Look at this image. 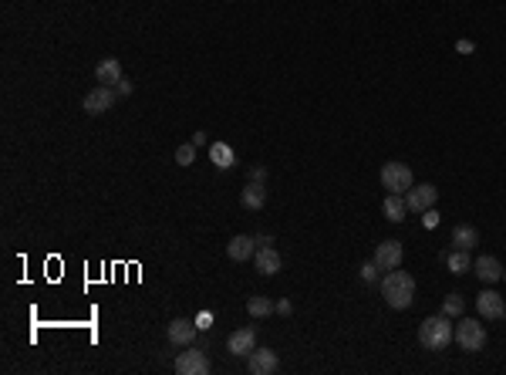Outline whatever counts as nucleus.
I'll return each instance as SVG.
<instances>
[{
	"label": "nucleus",
	"instance_id": "nucleus-1",
	"mask_svg": "<svg viewBox=\"0 0 506 375\" xmlns=\"http://www.w3.org/2000/svg\"><path fill=\"white\" fill-rule=\"evenodd\" d=\"M382 297L388 308H395V311H405V308H412L415 301V278L409 270H388L382 281Z\"/></svg>",
	"mask_w": 506,
	"mask_h": 375
},
{
	"label": "nucleus",
	"instance_id": "nucleus-2",
	"mask_svg": "<svg viewBox=\"0 0 506 375\" xmlns=\"http://www.w3.org/2000/svg\"><path fill=\"white\" fill-rule=\"evenodd\" d=\"M452 338H456V331H452V318H449V314H432V318H426V321L418 325V342H422V348H429V352L449 348Z\"/></svg>",
	"mask_w": 506,
	"mask_h": 375
},
{
	"label": "nucleus",
	"instance_id": "nucleus-3",
	"mask_svg": "<svg viewBox=\"0 0 506 375\" xmlns=\"http://www.w3.org/2000/svg\"><path fill=\"white\" fill-rule=\"evenodd\" d=\"M382 186L388 189V193H402V196H405V193L415 186V176L405 162H385L382 166Z\"/></svg>",
	"mask_w": 506,
	"mask_h": 375
},
{
	"label": "nucleus",
	"instance_id": "nucleus-4",
	"mask_svg": "<svg viewBox=\"0 0 506 375\" xmlns=\"http://www.w3.org/2000/svg\"><path fill=\"white\" fill-rule=\"evenodd\" d=\"M456 345L462 352H483L486 345V328L479 325V318H462L456 325Z\"/></svg>",
	"mask_w": 506,
	"mask_h": 375
},
{
	"label": "nucleus",
	"instance_id": "nucleus-5",
	"mask_svg": "<svg viewBox=\"0 0 506 375\" xmlns=\"http://www.w3.org/2000/svg\"><path fill=\"white\" fill-rule=\"evenodd\" d=\"M176 372L179 375H206L210 372V359H206V352L193 348V345H186L183 352H179V359H176Z\"/></svg>",
	"mask_w": 506,
	"mask_h": 375
},
{
	"label": "nucleus",
	"instance_id": "nucleus-6",
	"mask_svg": "<svg viewBox=\"0 0 506 375\" xmlns=\"http://www.w3.org/2000/svg\"><path fill=\"white\" fill-rule=\"evenodd\" d=\"M115 98H119V92H115L112 85H98V88H92V92L85 95V105H81V109L88 112V115H105V112L115 105Z\"/></svg>",
	"mask_w": 506,
	"mask_h": 375
},
{
	"label": "nucleus",
	"instance_id": "nucleus-7",
	"mask_svg": "<svg viewBox=\"0 0 506 375\" xmlns=\"http://www.w3.org/2000/svg\"><path fill=\"white\" fill-rule=\"evenodd\" d=\"M435 200H439V189L432 186V183L412 186L409 193H405V206H409L412 213H426V210H432V206H435Z\"/></svg>",
	"mask_w": 506,
	"mask_h": 375
},
{
	"label": "nucleus",
	"instance_id": "nucleus-8",
	"mask_svg": "<svg viewBox=\"0 0 506 375\" xmlns=\"http://www.w3.org/2000/svg\"><path fill=\"white\" fill-rule=\"evenodd\" d=\"M476 311H479V318H486V321H500V318H506L503 294H496V291H479V297H476Z\"/></svg>",
	"mask_w": 506,
	"mask_h": 375
},
{
	"label": "nucleus",
	"instance_id": "nucleus-9",
	"mask_svg": "<svg viewBox=\"0 0 506 375\" xmlns=\"http://www.w3.org/2000/svg\"><path fill=\"white\" fill-rule=\"evenodd\" d=\"M196 321H189V318H176V321H169V328H166V335H169V342L176 345V348H186V345H193L196 342Z\"/></svg>",
	"mask_w": 506,
	"mask_h": 375
},
{
	"label": "nucleus",
	"instance_id": "nucleus-10",
	"mask_svg": "<svg viewBox=\"0 0 506 375\" xmlns=\"http://www.w3.org/2000/svg\"><path fill=\"white\" fill-rule=\"evenodd\" d=\"M246 369L253 375H270L277 372V365H280V359H277V352H270V348H253L250 355H246Z\"/></svg>",
	"mask_w": 506,
	"mask_h": 375
},
{
	"label": "nucleus",
	"instance_id": "nucleus-11",
	"mask_svg": "<svg viewBox=\"0 0 506 375\" xmlns=\"http://www.w3.org/2000/svg\"><path fill=\"white\" fill-rule=\"evenodd\" d=\"M227 348H230V355H236V359L250 355V352L257 348V328H236L230 338H227Z\"/></svg>",
	"mask_w": 506,
	"mask_h": 375
},
{
	"label": "nucleus",
	"instance_id": "nucleus-12",
	"mask_svg": "<svg viewBox=\"0 0 506 375\" xmlns=\"http://www.w3.org/2000/svg\"><path fill=\"white\" fill-rule=\"evenodd\" d=\"M375 264L382 267V270H395L402 264V244L399 240H382L378 247H375Z\"/></svg>",
	"mask_w": 506,
	"mask_h": 375
},
{
	"label": "nucleus",
	"instance_id": "nucleus-13",
	"mask_svg": "<svg viewBox=\"0 0 506 375\" xmlns=\"http://www.w3.org/2000/svg\"><path fill=\"white\" fill-rule=\"evenodd\" d=\"M473 270L479 274V281H486V284L503 281V264H500L496 257H490V254H479L473 261Z\"/></svg>",
	"mask_w": 506,
	"mask_h": 375
},
{
	"label": "nucleus",
	"instance_id": "nucleus-14",
	"mask_svg": "<svg viewBox=\"0 0 506 375\" xmlns=\"http://www.w3.org/2000/svg\"><path fill=\"white\" fill-rule=\"evenodd\" d=\"M253 254H257V237L236 234L230 244H227V257H230V261H236V264H240V261H250Z\"/></svg>",
	"mask_w": 506,
	"mask_h": 375
},
{
	"label": "nucleus",
	"instance_id": "nucleus-15",
	"mask_svg": "<svg viewBox=\"0 0 506 375\" xmlns=\"http://www.w3.org/2000/svg\"><path fill=\"white\" fill-rule=\"evenodd\" d=\"M253 261H257V270H260V274H267V278H274L277 270L284 267V261H280V254H277L274 247H257Z\"/></svg>",
	"mask_w": 506,
	"mask_h": 375
},
{
	"label": "nucleus",
	"instance_id": "nucleus-16",
	"mask_svg": "<svg viewBox=\"0 0 506 375\" xmlns=\"http://www.w3.org/2000/svg\"><path fill=\"white\" fill-rule=\"evenodd\" d=\"M95 78H98V85H119L122 81V64H119V58H105V61H98V68H95Z\"/></svg>",
	"mask_w": 506,
	"mask_h": 375
},
{
	"label": "nucleus",
	"instance_id": "nucleus-17",
	"mask_svg": "<svg viewBox=\"0 0 506 375\" xmlns=\"http://www.w3.org/2000/svg\"><path fill=\"white\" fill-rule=\"evenodd\" d=\"M240 203L246 206V210H263V203H267V189H263V183H246V189L240 193Z\"/></svg>",
	"mask_w": 506,
	"mask_h": 375
},
{
	"label": "nucleus",
	"instance_id": "nucleus-18",
	"mask_svg": "<svg viewBox=\"0 0 506 375\" xmlns=\"http://www.w3.org/2000/svg\"><path fill=\"white\" fill-rule=\"evenodd\" d=\"M452 244L459 250H473L479 244V230L469 227V223H459V227H452Z\"/></svg>",
	"mask_w": 506,
	"mask_h": 375
},
{
	"label": "nucleus",
	"instance_id": "nucleus-19",
	"mask_svg": "<svg viewBox=\"0 0 506 375\" xmlns=\"http://www.w3.org/2000/svg\"><path fill=\"white\" fill-rule=\"evenodd\" d=\"M382 210H385V217L392 220V223H402L409 206H405V196H402V193H388V196H385V203H382Z\"/></svg>",
	"mask_w": 506,
	"mask_h": 375
},
{
	"label": "nucleus",
	"instance_id": "nucleus-20",
	"mask_svg": "<svg viewBox=\"0 0 506 375\" xmlns=\"http://www.w3.org/2000/svg\"><path fill=\"white\" fill-rule=\"evenodd\" d=\"M210 162H213L216 169H230L233 162H236V156H233V149L227 142H213L210 145Z\"/></svg>",
	"mask_w": 506,
	"mask_h": 375
},
{
	"label": "nucleus",
	"instance_id": "nucleus-21",
	"mask_svg": "<svg viewBox=\"0 0 506 375\" xmlns=\"http://www.w3.org/2000/svg\"><path fill=\"white\" fill-rule=\"evenodd\" d=\"M445 267L452 270V274H469L473 270V257H469V250H452L449 257H445Z\"/></svg>",
	"mask_w": 506,
	"mask_h": 375
},
{
	"label": "nucleus",
	"instance_id": "nucleus-22",
	"mask_svg": "<svg viewBox=\"0 0 506 375\" xmlns=\"http://www.w3.org/2000/svg\"><path fill=\"white\" fill-rule=\"evenodd\" d=\"M246 311L253 314V318H267V314H274V311H277V301H270V297L257 294V297H250V301H246Z\"/></svg>",
	"mask_w": 506,
	"mask_h": 375
},
{
	"label": "nucleus",
	"instance_id": "nucleus-23",
	"mask_svg": "<svg viewBox=\"0 0 506 375\" xmlns=\"http://www.w3.org/2000/svg\"><path fill=\"white\" fill-rule=\"evenodd\" d=\"M462 311H466V301H462V294H445L442 297V314H449V318H459Z\"/></svg>",
	"mask_w": 506,
	"mask_h": 375
},
{
	"label": "nucleus",
	"instance_id": "nucleus-24",
	"mask_svg": "<svg viewBox=\"0 0 506 375\" xmlns=\"http://www.w3.org/2000/svg\"><path fill=\"white\" fill-rule=\"evenodd\" d=\"M176 162H179V166H193V162H196V145H193V142H183V145L176 149Z\"/></svg>",
	"mask_w": 506,
	"mask_h": 375
},
{
	"label": "nucleus",
	"instance_id": "nucleus-25",
	"mask_svg": "<svg viewBox=\"0 0 506 375\" xmlns=\"http://www.w3.org/2000/svg\"><path fill=\"white\" fill-rule=\"evenodd\" d=\"M378 270H382V267L375 264V261H371V264H365V267H361V281L375 284V281H378Z\"/></svg>",
	"mask_w": 506,
	"mask_h": 375
},
{
	"label": "nucleus",
	"instance_id": "nucleus-26",
	"mask_svg": "<svg viewBox=\"0 0 506 375\" xmlns=\"http://www.w3.org/2000/svg\"><path fill=\"white\" fill-rule=\"evenodd\" d=\"M250 179H253V183H267V169H263V166H253V169H250Z\"/></svg>",
	"mask_w": 506,
	"mask_h": 375
},
{
	"label": "nucleus",
	"instance_id": "nucleus-27",
	"mask_svg": "<svg viewBox=\"0 0 506 375\" xmlns=\"http://www.w3.org/2000/svg\"><path fill=\"white\" fill-rule=\"evenodd\" d=\"M291 311H294L291 297H280V301H277V314H291Z\"/></svg>",
	"mask_w": 506,
	"mask_h": 375
},
{
	"label": "nucleus",
	"instance_id": "nucleus-28",
	"mask_svg": "<svg viewBox=\"0 0 506 375\" xmlns=\"http://www.w3.org/2000/svg\"><path fill=\"white\" fill-rule=\"evenodd\" d=\"M210 325H213V311H203L196 318V328H210Z\"/></svg>",
	"mask_w": 506,
	"mask_h": 375
},
{
	"label": "nucleus",
	"instance_id": "nucleus-29",
	"mask_svg": "<svg viewBox=\"0 0 506 375\" xmlns=\"http://www.w3.org/2000/svg\"><path fill=\"white\" fill-rule=\"evenodd\" d=\"M132 88H135V85H132V81H125V78L115 85V92H119V95H132Z\"/></svg>",
	"mask_w": 506,
	"mask_h": 375
},
{
	"label": "nucleus",
	"instance_id": "nucleus-30",
	"mask_svg": "<svg viewBox=\"0 0 506 375\" xmlns=\"http://www.w3.org/2000/svg\"><path fill=\"white\" fill-rule=\"evenodd\" d=\"M422 220H426V227H435V223H439V217H435V210H426V213H422Z\"/></svg>",
	"mask_w": 506,
	"mask_h": 375
},
{
	"label": "nucleus",
	"instance_id": "nucleus-31",
	"mask_svg": "<svg viewBox=\"0 0 506 375\" xmlns=\"http://www.w3.org/2000/svg\"><path fill=\"white\" fill-rule=\"evenodd\" d=\"M193 145H196V149H200V145H206V132H193Z\"/></svg>",
	"mask_w": 506,
	"mask_h": 375
},
{
	"label": "nucleus",
	"instance_id": "nucleus-32",
	"mask_svg": "<svg viewBox=\"0 0 506 375\" xmlns=\"http://www.w3.org/2000/svg\"><path fill=\"white\" fill-rule=\"evenodd\" d=\"M270 244H274V237H257V247H270Z\"/></svg>",
	"mask_w": 506,
	"mask_h": 375
},
{
	"label": "nucleus",
	"instance_id": "nucleus-33",
	"mask_svg": "<svg viewBox=\"0 0 506 375\" xmlns=\"http://www.w3.org/2000/svg\"><path fill=\"white\" fill-rule=\"evenodd\" d=\"M503 278H506V267H503Z\"/></svg>",
	"mask_w": 506,
	"mask_h": 375
}]
</instances>
